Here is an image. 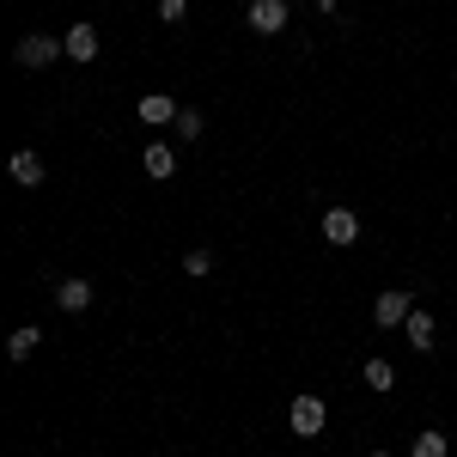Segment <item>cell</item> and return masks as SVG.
<instances>
[{
  "label": "cell",
  "instance_id": "6da1fadb",
  "mask_svg": "<svg viewBox=\"0 0 457 457\" xmlns=\"http://www.w3.org/2000/svg\"><path fill=\"white\" fill-rule=\"evenodd\" d=\"M55 55H68V43H62V37L31 31V37H19V43H12V62H19V68H49Z\"/></svg>",
  "mask_w": 457,
  "mask_h": 457
},
{
  "label": "cell",
  "instance_id": "7a4b0ae2",
  "mask_svg": "<svg viewBox=\"0 0 457 457\" xmlns=\"http://www.w3.org/2000/svg\"><path fill=\"white\" fill-rule=\"evenodd\" d=\"M287 427H293L299 439H317V433L329 427V409H323V396H293V409H287Z\"/></svg>",
  "mask_w": 457,
  "mask_h": 457
},
{
  "label": "cell",
  "instance_id": "3957f363",
  "mask_svg": "<svg viewBox=\"0 0 457 457\" xmlns=\"http://www.w3.org/2000/svg\"><path fill=\"white\" fill-rule=\"evenodd\" d=\"M409 312H415V299H409L403 287H390V293H378V299H372V317H378V329H403V323H409Z\"/></svg>",
  "mask_w": 457,
  "mask_h": 457
},
{
  "label": "cell",
  "instance_id": "277c9868",
  "mask_svg": "<svg viewBox=\"0 0 457 457\" xmlns=\"http://www.w3.org/2000/svg\"><path fill=\"white\" fill-rule=\"evenodd\" d=\"M250 31L256 37H281L287 31V0H250Z\"/></svg>",
  "mask_w": 457,
  "mask_h": 457
},
{
  "label": "cell",
  "instance_id": "5b68a950",
  "mask_svg": "<svg viewBox=\"0 0 457 457\" xmlns=\"http://www.w3.org/2000/svg\"><path fill=\"white\" fill-rule=\"evenodd\" d=\"M135 116H141L146 129H165V122H177V98H171V92H141Z\"/></svg>",
  "mask_w": 457,
  "mask_h": 457
},
{
  "label": "cell",
  "instance_id": "8992f818",
  "mask_svg": "<svg viewBox=\"0 0 457 457\" xmlns=\"http://www.w3.org/2000/svg\"><path fill=\"white\" fill-rule=\"evenodd\" d=\"M323 238H329L336 250H348L353 238H360V220H353V208H329V213H323Z\"/></svg>",
  "mask_w": 457,
  "mask_h": 457
},
{
  "label": "cell",
  "instance_id": "52a82bcc",
  "mask_svg": "<svg viewBox=\"0 0 457 457\" xmlns=\"http://www.w3.org/2000/svg\"><path fill=\"white\" fill-rule=\"evenodd\" d=\"M62 43H68V62H92V55H98V31H92L86 19H79V25H73Z\"/></svg>",
  "mask_w": 457,
  "mask_h": 457
},
{
  "label": "cell",
  "instance_id": "ba28073f",
  "mask_svg": "<svg viewBox=\"0 0 457 457\" xmlns=\"http://www.w3.org/2000/svg\"><path fill=\"white\" fill-rule=\"evenodd\" d=\"M6 171H12V183H19V189H37V183H43V159L25 146V153H12V165H6Z\"/></svg>",
  "mask_w": 457,
  "mask_h": 457
},
{
  "label": "cell",
  "instance_id": "9c48e42d",
  "mask_svg": "<svg viewBox=\"0 0 457 457\" xmlns=\"http://www.w3.org/2000/svg\"><path fill=\"white\" fill-rule=\"evenodd\" d=\"M55 305L62 312H86L92 305V281H55Z\"/></svg>",
  "mask_w": 457,
  "mask_h": 457
},
{
  "label": "cell",
  "instance_id": "30bf717a",
  "mask_svg": "<svg viewBox=\"0 0 457 457\" xmlns=\"http://www.w3.org/2000/svg\"><path fill=\"white\" fill-rule=\"evenodd\" d=\"M37 342H43V329H37V323H25V329H12V336H6V353H12V360H31Z\"/></svg>",
  "mask_w": 457,
  "mask_h": 457
},
{
  "label": "cell",
  "instance_id": "8fae6325",
  "mask_svg": "<svg viewBox=\"0 0 457 457\" xmlns=\"http://www.w3.org/2000/svg\"><path fill=\"white\" fill-rule=\"evenodd\" d=\"M141 165H146V177H171V171H177V153H171L165 141H153V146H146V159H141Z\"/></svg>",
  "mask_w": 457,
  "mask_h": 457
},
{
  "label": "cell",
  "instance_id": "7c38bea8",
  "mask_svg": "<svg viewBox=\"0 0 457 457\" xmlns=\"http://www.w3.org/2000/svg\"><path fill=\"white\" fill-rule=\"evenodd\" d=\"M403 336H409V348H433V317L427 312H409V323H403Z\"/></svg>",
  "mask_w": 457,
  "mask_h": 457
},
{
  "label": "cell",
  "instance_id": "4fadbf2b",
  "mask_svg": "<svg viewBox=\"0 0 457 457\" xmlns=\"http://www.w3.org/2000/svg\"><path fill=\"white\" fill-rule=\"evenodd\" d=\"M360 378H366V385L378 390V396H385L390 385H396V366H390V360H378V353H372V360H366V372H360Z\"/></svg>",
  "mask_w": 457,
  "mask_h": 457
},
{
  "label": "cell",
  "instance_id": "5bb4252c",
  "mask_svg": "<svg viewBox=\"0 0 457 457\" xmlns=\"http://www.w3.org/2000/svg\"><path fill=\"white\" fill-rule=\"evenodd\" d=\"M409 457H445V433H421V439L409 445Z\"/></svg>",
  "mask_w": 457,
  "mask_h": 457
},
{
  "label": "cell",
  "instance_id": "9a60e30c",
  "mask_svg": "<svg viewBox=\"0 0 457 457\" xmlns=\"http://www.w3.org/2000/svg\"><path fill=\"white\" fill-rule=\"evenodd\" d=\"M177 135L183 141H202V110H177Z\"/></svg>",
  "mask_w": 457,
  "mask_h": 457
},
{
  "label": "cell",
  "instance_id": "2e32d148",
  "mask_svg": "<svg viewBox=\"0 0 457 457\" xmlns=\"http://www.w3.org/2000/svg\"><path fill=\"white\" fill-rule=\"evenodd\" d=\"M183 269H189V275H208L213 256H208V250H189V256H183Z\"/></svg>",
  "mask_w": 457,
  "mask_h": 457
},
{
  "label": "cell",
  "instance_id": "e0dca14e",
  "mask_svg": "<svg viewBox=\"0 0 457 457\" xmlns=\"http://www.w3.org/2000/svg\"><path fill=\"white\" fill-rule=\"evenodd\" d=\"M183 6H189V0H159V19H165V25H177V19H183Z\"/></svg>",
  "mask_w": 457,
  "mask_h": 457
},
{
  "label": "cell",
  "instance_id": "ac0fdd59",
  "mask_svg": "<svg viewBox=\"0 0 457 457\" xmlns=\"http://www.w3.org/2000/svg\"><path fill=\"white\" fill-rule=\"evenodd\" d=\"M312 6H329V0H312Z\"/></svg>",
  "mask_w": 457,
  "mask_h": 457
},
{
  "label": "cell",
  "instance_id": "d6986e66",
  "mask_svg": "<svg viewBox=\"0 0 457 457\" xmlns=\"http://www.w3.org/2000/svg\"><path fill=\"white\" fill-rule=\"evenodd\" d=\"M372 457H390V452H372Z\"/></svg>",
  "mask_w": 457,
  "mask_h": 457
}]
</instances>
